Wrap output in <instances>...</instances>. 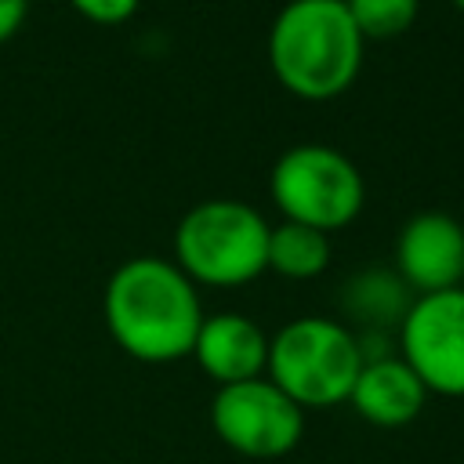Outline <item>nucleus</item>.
Segmentation results:
<instances>
[{
    "label": "nucleus",
    "instance_id": "obj_1",
    "mask_svg": "<svg viewBox=\"0 0 464 464\" xmlns=\"http://www.w3.org/2000/svg\"><path fill=\"white\" fill-rule=\"evenodd\" d=\"M102 312L112 341L141 362L192 355L203 323L196 283L174 261L152 254L130 257L109 276Z\"/></svg>",
    "mask_w": 464,
    "mask_h": 464
},
{
    "label": "nucleus",
    "instance_id": "obj_2",
    "mask_svg": "<svg viewBox=\"0 0 464 464\" xmlns=\"http://www.w3.org/2000/svg\"><path fill=\"white\" fill-rule=\"evenodd\" d=\"M268 62L301 98L341 94L362 62V33L344 0H286L268 29Z\"/></svg>",
    "mask_w": 464,
    "mask_h": 464
},
{
    "label": "nucleus",
    "instance_id": "obj_3",
    "mask_svg": "<svg viewBox=\"0 0 464 464\" xmlns=\"http://www.w3.org/2000/svg\"><path fill=\"white\" fill-rule=\"evenodd\" d=\"M359 370H362L359 337L326 315L290 319L286 326L276 330V337H268L265 373L301 410L348 402Z\"/></svg>",
    "mask_w": 464,
    "mask_h": 464
},
{
    "label": "nucleus",
    "instance_id": "obj_4",
    "mask_svg": "<svg viewBox=\"0 0 464 464\" xmlns=\"http://www.w3.org/2000/svg\"><path fill=\"white\" fill-rule=\"evenodd\" d=\"M268 221L239 199H203L174 228V265L192 283L239 286L268 268Z\"/></svg>",
    "mask_w": 464,
    "mask_h": 464
},
{
    "label": "nucleus",
    "instance_id": "obj_5",
    "mask_svg": "<svg viewBox=\"0 0 464 464\" xmlns=\"http://www.w3.org/2000/svg\"><path fill=\"white\" fill-rule=\"evenodd\" d=\"M272 196L290 221L312 228H341L362 210V174L359 167L323 141L290 145L272 167Z\"/></svg>",
    "mask_w": 464,
    "mask_h": 464
},
{
    "label": "nucleus",
    "instance_id": "obj_6",
    "mask_svg": "<svg viewBox=\"0 0 464 464\" xmlns=\"http://www.w3.org/2000/svg\"><path fill=\"white\" fill-rule=\"evenodd\" d=\"M218 439L250 460H276L297 450L304 435V410L268 377L218 388L210 402Z\"/></svg>",
    "mask_w": 464,
    "mask_h": 464
},
{
    "label": "nucleus",
    "instance_id": "obj_7",
    "mask_svg": "<svg viewBox=\"0 0 464 464\" xmlns=\"http://www.w3.org/2000/svg\"><path fill=\"white\" fill-rule=\"evenodd\" d=\"M402 362L435 395H464V286L417 294L399 323Z\"/></svg>",
    "mask_w": 464,
    "mask_h": 464
},
{
    "label": "nucleus",
    "instance_id": "obj_8",
    "mask_svg": "<svg viewBox=\"0 0 464 464\" xmlns=\"http://www.w3.org/2000/svg\"><path fill=\"white\" fill-rule=\"evenodd\" d=\"M399 279L420 294L460 286L464 276V225L442 210L413 214L395 239Z\"/></svg>",
    "mask_w": 464,
    "mask_h": 464
},
{
    "label": "nucleus",
    "instance_id": "obj_9",
    "mask_svg": "<svg viewBox=\"0 0 464 464\" xmlns=\"http://www.w3.org/2000/svg\"><path fill=\"white\" fill-rule=\"evenodd\" d=\"M192 355L199 370L210 381H218V388H225V384L254 381L265 373L268 337L254 319L239 312H218V315H203Z\"/></svg>",
    "mask_w": 464,
    "mask_h": 464
},
{
    "label": "nucleus",
    "instance_id": "obj_10",
    "mask_svg": "<svg viewBox=\"0 0 464 464\" xmlns=\"http://www.w3.org/2000/svg\"><path fill=\"white\" fill-rule=\"evenodd\" d=\"M424 399H428V388L402 362V355L366 359L348 395L355 413L377 428H406L424 410Z\"/></svg>",
    "mask_w": 464,
    "mask_h": 464
},
{
    "label": "nucleus",
    "instance_id": "obj_11",
    "mask_svg": "<svg viewBox=\"0 0 464 464\" xmlns=\"http://www.w3.org/2000/svg\"><path fill=\"white\" fill-rule=\"evenodd\" d=\"M330 261V236L304 221H283L268 228V268L286 279H312Z\"/></svg>",
    "mask_w": 464,
    "mask_h": 464
},
{
    "label": "nucleus",
    "instance_id": "obj_12",
    "mask_svg": "<svg viewBox=\"0 0 464 464\" xmlns=\"http://www.w3.org/2000/svg\"><path fill=\"white\" fill-rule=\"evenodd\" d=\"M344 304L355 319L370 323V326H384L392 319L402 323L406 308H410V297H406V283L392 272H362L355 276L348 286H344Z\"/></svg>",
    "mask_w": 464,
    "mask_h": 464
},
{
    "label": "nucleus",
    "instance_id": "obj_13",
    "mask_svg": "<svg viewBox=\"0 0 464 464\" xmlns=\"http://www.w3.org/2000/svg\"><path fill=\"white\" fill-rule=\"evenodd\" d=\"M344 7L362 36H395L410 29L420 0H344Z\"/></svg>",
    "mask_w": 464,
    "mask_h": 464
},
{
    "label": "nucleus",
    "instance_id": "obj_14",
    "mask_svg": "<svg viewBox=\"0 0 464 464\" xmlns=\"http://www.w3.org/2000/svg\"><path fill=\"white\" fill-rule=\"evenodd\" d=\"M72 7L94 22H123L134 14L138 0H72Z\"/></svg>",
    "mask_w": 464,
    "mask_h": 464
},
{
    "label": "nucleus",
    "instance_id": "obj_15",
    "mask_svg": "<svg viewBox=\"0 0 464 464\" xmlns=\"http://www.w3.org/2000/svg\"><path fill=\"white\" fill-rule=\"evenodd\" d=\"M25 11H29V0H0V44L18 33Z\"/></svg>",
    "mask_w": 464,
    "mask_h": 464
},
{
    "label": "nucleus",
    "instance_id": "obj_16",
    "mask_svg": "<svg viewBox=\"0 0 464 464\" xmlns=\"http://www.w3.org/2000/svg\"><path fill=\"white\" fill-rule=\"evenodd\" d=\"M453 4H457V7H464V0H453Z\"/></svg>",
    "mask_w": 464,
    "mask_h": 464
},
{
    "label": "nucleus",
    "instance_id": "obj_17",
    "mask_svg": "<svg viewBox=\"0 0 464 464\" xmlns=\"http://www.w3.org/2000/svg\"><path fill=\"white\" fill-rule=\"evenodd\" d=\"M460 286H464V276H460Z\"/></svg>",
    "mask_w": 464,
    "mask_h": 464
}]
</instances>
